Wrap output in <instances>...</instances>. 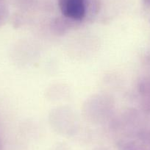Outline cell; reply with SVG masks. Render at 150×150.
<instances>
[{
	"label": "cell",
	"instance_id": "obj_2",
	"mask_svg": "<svg viewBox=\"0 0 150 150\" xmlns=\"http://www.w3.org/2000/svg\"><path fill=\"white\" fill-rule=\"evenodd\" d=\"M149 1H150V0H149Z\"/></svg>",
	"mask_w": 150,
	"mask_h": 150
},
{
	"label": "cell",
	"instance_id": "obj_1",
	"mask_svg": "<svg viewBox=\"0 0 150 150\" xmlns=\"http://www.w3.org/2000/svg\"><path fill=\"white\" fill-rule=\"evenodd\" d=\"M60 11L65 16L80 20L86 14L85 0H59Z\"/></svg>",
	"mask_w": 150,
	"mask_h": 150
}]
</instances>
